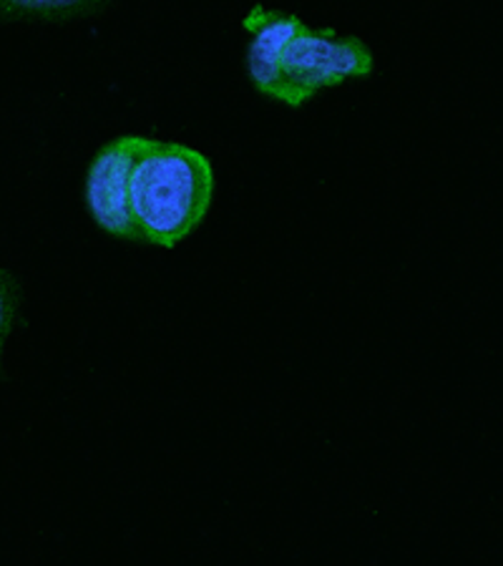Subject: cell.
I'll return each instance as SVG.
<instances>
[{"instance_id": "1", "label": "cell", "mask_w": 503, "mask_h": 566, "mask_svg": "<svg viewBox=\"0 0 503 566\" xmlns=\"http://www.w3.org/2000/svg\"><path fill=\"white\" fill-rule=\"evenodd\" d=\"M212 199L214 169L205 154L179 142L144 136L129 185V205L139 244L177 248L199 230Z\"/></svg>"}, {"instance_id": "2", "label": "cell", "mask_w": 503, "mask_h": 566, "mask_svg": "<svg viewBox=\"0 0 503 566\" xmlns=\"http://www.w3.org/2000/svg\"><path fill=\"white\" fill-rule=\"evenodd\" d=\"M373 71V51L358 35H337L335 29H310L302 23L282 53L280 86L272 102L300 108L323 88L368 78Z\"/></svg>"}, {"instance_id": "3", "label": "cell", "mask_w": 503, "mask_h": 566, "mask_svg": "<svg viewBox=\"0 0 503 566\" xmlns=\"http://www.w3.org/2000/svg\"><path fill=\"white\" fill-rule=\"evenodd\" d=\"M144 142V136H116L106 142L94 154L84 181V202L86 212L94 219L98 230L116 237L122 242H136L134 217L129 205V185H132V167L136 151Z\"/></svg>"}, {"instance_id": "4", "label": "cell", "mask_w": 503, "mask_h": 566, "mask_svg": "<svg viewBox=\"0 0 503 566\" xmlns=\"http://www.w3.org/2000/svg\"><path fill=\"white\" fill-rule=\"evenodd\" d=\"M302 18L285 11H272L262 3L252 6L244 15L242 29L250 33L244 49V71L254 91L268 98H274L280 86L282 53H285L292 35L302 29Z\"/></svg>"}, {"instance_id": "5", "label": "cell", "mask_w": 503, "mask_h": 566, "mask_svg": "<svg viewBox=\"0 0 503 566\" xmlns=\"http://www.w3.org/2000/svg\"><path fill=\"white\" fill-rule=\"evenodd\" d=\"M112 0H0V23H69L94 15Z\"/></svg>"}, {"instance_id": "6", "label": "cell", "mask_w": 503, "mask_h": 566, "mask_svg": "<svg viewBox=\"0 0 503 566\" xmlns=\"http://www.w3.org/2000/svg\"><path fill=\"white\" fill-rule=\"evenodd\" d=\"M18 307H21V287L11 272L0 268V368H3L6 343L18 323Z\"/></svg>"}]
</instances>
